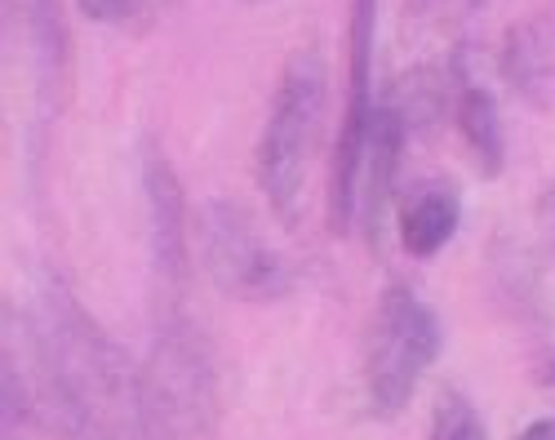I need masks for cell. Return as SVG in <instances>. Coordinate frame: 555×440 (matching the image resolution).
<instances>
[{
  "label": "cell",
  "mask_w": 555,
  "mask_h": 440,
  "mask_svg": "<svg viewBox=\"0 0 555 440\" xmlns=\"http://www.w3.org/2000/svg\"><path fill=\"white\" fill-rule=\"evenodd\" d=\"M498 262L506 268V285L520 294H533L538 276L555 262V192H542L533 200V213L520 218V228H516V245L498 254Z\"/></svg>",
  "instance_id": "4fadbf2b"
},
{
  "label": "cell",
  "mask_w": 555,
  "mask_h": 440,
  "mask_svg": "<svg viewBox=\"0 0 555 440\" xmlns=\"http://www.w3.org/2000/svg\"><path fill=\"white\" fill-rule=\"evenodd\" d=\"M152 414L165 440H196L218 423V370L214 351L182 302H165L156 316L152 357L143 370Z\"/></svg>",
  "instance_id": "277c9868"
},
{
  "label": "cell",
  "mask_w": 555,
  "mask_h": 440,
  "mask_svg": "<svg viewBox=\"0 0 555 440\" xmlns=\"http://www.w3.org/2000/svg\"><path fill=\"white\" fill-rule=\"evenodd\" d=\"M462 228V196L449 179L418 183L400 205V245L413 258H436Z\"/></svg>",
  "instance_id": "9c48e42d"
},
{
  "label": "cell",
  "mask_w": 555,
  "mask_h": 440,
  "mask_svg": "<svg viewBox=\"0 0 555 440\" xmlns=\"http://www.w3.org/2000/svg\"><path fill=\"white\" fill-rule=\"evenodd\" d=\"M374 23L378 0H356L351 5V63H347V107L338 125V143L330 160V232L347 236L360 223V169L374 134Z\"/></svg>",
  "instance_id": "8992f818"
},
{
  "label": "cell",
  "mask_w": 555,
  "mask_h": 440,
  "mask_svg": "<svg viewBox=\"0 0 555 440\" xmlns=\"http://www.w3.org/2000/svg\"><path fill=\"white\" fill-rule=\"evenodd\" d=\"M80 14L89 23H103V27H120V31H138L147 27L160 10V0H76Z\"/></svg>",
  "instance_id": "9a60e30c"
},
{
  "label": "cell",
  "mask_w": 555,
  "mask_h": 440,
  "mask_svg": "<svg viewBox=\"0 0 555 440\" xmlns=\"http://www.w3.org/2000/svg\"><path fill=\"white\" fill-rule=\"evenodd\" d=\"M409 5H413V18L418 23H457L472 10H480L485 0H409Z\"/></svg>",
  "instance_id": "2e32d148"
},
{
  "label": "cell",
  "mask_w": 555,
  "mask_h": 440,
  "mask_svg": "<svg viewBox=\"0 0 555 440\" xmlns=\"http://www.w3.org/2000/svg\"><path fill=\"white\" fill-rule=\"evenodd\" d=\"M440 316L409 285H387L364 338V410L378 423L404 414L413 391L440 357Z\"/></svg>",
  "instance_id": "3957f363"
},
{
  "label": "cell",
  "mask_w": 555,
  "mask_h": 440,
  "mask_svg": "<svg viewBox=\"0 0 555 440\" xmlns=\"http://www.w3.org/2000/svg\"><path fill=\"white\" fill-rule=\"evenodd\" d=\"M516 440H555V414L551 418H533Z\"/></svg>",
  "instance_id": "e0dca14e"
},
{
  "label": "cell",
  "mask_w": 555,
  "mask_h": 440,
  "mask_svg": "<svg viewBox=\"0 0 555 440\" xmlns=\"http://www.w3.org/2000/svg\"><path fill=\"white\" fill-rule=\"evenodd\" d=\"M249 5H258V0H249Z\"/></svg>",
  "instance_id": "ac0fdd59"
},
{
  "label": "cell",
  "mask_w": 555,
  "mask_h": 440,
  "mask_svg": "<svg viewBox=\"0 0 555 440\" xmlns=\"http://www.w3.org/2000/svg\"><path fill=\"white\" fill-rule=\"evenodd\" d=\"M5 329V423H50L72 440H165L143 370L85 312L76 294L44 276L36 307Z\"/></svg>",
  "instance_id": "6da1fadb"
},
{
  "label": "cell",
  "mask_w": 555,
  "mask_h": 440,
  "mask_svg": "<svg viewBox=\"0 0 555 440\" xmlns=\"http://www.w3.org/2000/svg\"><path fill=\"white\" fill-rule=\"evenodd\" d=\"M325 90H330V67L315 46L294 50L271 90L267 120L254 147V173L281 223H298L307 209V179H311L320 120H325Z\"/></svg>",
  "instance_id": "7a4b0ae2"
},
{
  "label": "cell",
  "mask_w": 555,
  "mask_h": 440,
  "mask_svg": "<svg viewBox=\"0 0 555 440\" xmlns=\"http://www.w3.org/2000/svg\"><path fill=\"white\" fill-rule=\"evenodd\" d=\"M453 120H457V134L467 143L476 169L485 179H498L506 169V129H502V112H498L493 94L476 80H462V90L453 99Z\"/></svg>",
  "instance_id": "7c38bea8"
},
{
  "label": "cell",
  "mask_w": 555,
  "mask_h": 440,
  "mask_svg": "<svg viewBox=\"0 0 555 440\" xmlns=\"http://www.w3.org/2000/svg\"><path fill=\"white\" fill-rule=\"evenodd\" d=\"M27 46H31V67H36V103L40 116H50L63 103L67 85V23L59 0H18Z\"/></svg>",
  "instance_id": "8fae6325"
},
{
  "label": "cell",
  "mask_w": 555,
  "mask_h": 440,
  "mask_svg": "<svg viewBox=\"0 0 555 440\" xmlns=\"http://www.w3.org/2000/svg\"><path fill=\"white\" fill-rule=\"evenodd\" d=\"M409 116L400 112L396 99L378 103L374 116V134H369V152H364V169H360V223L369 232V241L383 236L387 223V205L396 196V173H400V156H404V134H409Z\"/></svg>",
  "instance_id": "ba28073f"
},
{
  "label": "cell",
  "mask_w": 555,
  "mask_h": 440,
  "mask_svg": "<svg viewBox=\"0 0 555 440\" xmlns=\"http://www.w3.org/2000/svg\"><path fill=\"white\" fill-rule=\"evenodd\" d=\"M498 67L506 76V85L533 107L546 103L551 94V80H555V23L533 14L525 23H516L502 40V54Z\"/></svg>",
  "instance_id": "30bf717a"
},
{
  "label": "cell",
  "mask_w": 555,
  "mask_h": 440,
  "mask_svg": "<svg viewBox=\"0 0 555 440\" xmlns=\"http://www.w3.org/2000/svg\"><path fill=\"white\" fill-rule=\"evenodd\" d=\"M431 440H489L480 410L462 391H440L436 414H431Z\"/></svg>",
  "instance_id": "5bb4252c"
},
{
  "label": "cell",
  "mask_w": 555,
  "mask_h": 440,
  "mask_svg": "<svg viewBox=\"0 0 555 440\" xmlns=\"http://www.w3.org/2000/svg\"><path fill=\"white\" fill-rule=\"evenodd\" d=\"M138 183H143L147 258H152L156 294L165 302H182V285H188L192 272V213L169 156L156 143H143V152H138Z\"/></svg>",
  "instance_id": "52a82bcc"
},
{
  "label": "cell",
  "mask_w": 555,
  "mask_h": 440,
  "mask_svg": "<svg viewBox=\"0 0 555 440\" xmlns=\"http://www.w3.org/2000/svg\"><path fill=\"white\" fill-rule=\"evenodd\" d=\"M196 258L218 294L236 302H281L294 289V268L281 249H271L254 218L231 200H205L192 218Z\"/></svg>",
  "instance_id": "5b68a950"
}]
</instances>
